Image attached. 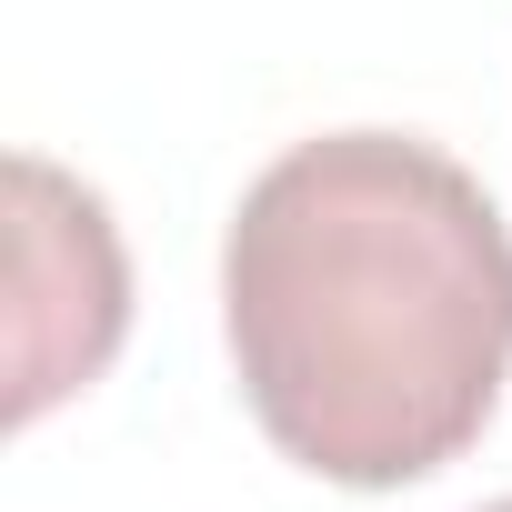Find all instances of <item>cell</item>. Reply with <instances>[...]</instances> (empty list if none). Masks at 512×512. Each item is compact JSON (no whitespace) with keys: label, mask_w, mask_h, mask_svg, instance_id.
<instances>
[{"label":"cell","mask_w":512,"mask_h":512,"mask_svg":"<svg viewBox=\"0 0 512 512\" xmlns=\"http://www.w3.org/2000/svg\"><path fill=\"white\" fill-rule=\"evenodd\" d=\"M221 332L282 462L402 492L512 382V221L412 131L292 141L221 231Z\"/></svg>","instance_id":"cell-1"},{"label":"cell","mask_w":512,"mask_h":512,"mask_svg":"<svg viewBox=\"0 0 512 512\" xmlns=\"http://www.w3.org/2000/svg\"><path fill=\"white\" fill-rule=\"evenodd\" d=\"M121 332H131V262L101 191L21 151L11 161V422H41L61 392L101 382Z\"/></svg>","instance_id":"cell-2"},{"label":"cell","mask_w":512,"mask_h":512,"mask_svg":"<svg viewBox=\"0 0 512 512\" xmlns=\"http://www.w3.org/2000/svg\"><path fill=\"white\" fill-rule=\"evenodd\" d=\"M482 512H512V492H502V502H482Z\"/></svg>","instance_id":"cell-3"}]
</instances>
